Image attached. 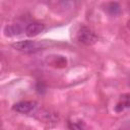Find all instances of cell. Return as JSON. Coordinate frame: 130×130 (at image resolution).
Masks as SVG:
<instances>
[{"mask_svg":"<svg viewBox=\"0 0 130 130\" xmlns=\"http://www.w3.org/2000/svg\"><path fill=\"white\" fill-rule=\"evenodd\" d=\"M50 45V42L48 41H30V40H26V41H21V42H17L12 44L11 46L20 52L23 53H35L41 50H44L46 47H48Z\"/></svg>","mask_w":130,"mask_h":130,"instance_id":"1","label":"cell"},{"mask_svg":"<svg viewBox=\"0 0 130 130\" xmlns=\"http://www.w3.org/2000/svg\"><path fill=\"white\" fill-rule=\"evenodd\" d=\"M76 40L80 44L90 46V45H93L94 43H96L98 36L89 27H87L85 25H81L76 32Z\"/></svg>","mask_w":130,"mask_h":130,"instance_id":"2","label":"cell"},{"mask_svg":"<svg viewBox=\"0 0 130 130\" xmlns=\"http://www.w3.org/2000/svg\"><path fill=\"white\" fill-rule=\"evenodd\" d=\"M37 106L36 101H21L13 105V110L21 113V114H27L31 112Z\"/></svg>","mask_w":130,"mask_h":130,"instance_id":"3","label":"cell"},{"mask_svg":"<svg viewBox=\"0 0 130 130\" xmlns=\"http://www.w3.org/2000/svg\"><path fill=\"white\" fill-rule=\"evenodd\" d=\"M45 29V24L41 22H30L25 26V34L28 37H36Z\"/></svg>","mask_w":130,"mask_h":130,"instance_id":"4","label":"cell"},{"mask_svg":"<svg viewBox=\"0 0 130 130\" xmlns=\"http://www.w3.org/2000/svg\"><path fill=\"white\" fill-rule=\"evenodd\" d=\"M22 31V28L19 24L17 23H12V24H7L4 29H3V32H4V36L5 37H15V36H18L20 35Z\"/></svg>","mask_w":130,"mask_h":130,"instance_id":"5","label":"cell"},{"mask_svg":"<svg viewBox=\"0 0 130 130\" xmlns=\"http://www.w3.org/2000/svg\"><path fill=\"white\" fill-rule=\"evenodd\" d=\"M127 108H129V94H123L120 101L115 106V111L117 113H120V112H123Z\"/></svg>","mask_w":130,"mask_h":130,"instance_id":"6","label":"cell"},{"mask_svg":"<svg viewBox=\"0 0 130 130\" xmlns=\"http://www.w3.org/2000/svg\"><path fill=\"white\" fill-rule=\"evenodd\" d=\"M106 11L111 16H117L121 13V6L117 2H110L106 6Z\"/></svg>","mask_w":130,"mask_h":130,"instance_id":"7","label":"cell"},{"mask_svg":"<svg viewBox=\"0 0 130 130\" xmlns=\"http://www.w3.org/2000/svg\"><path fill=\"white\" fill-rule=\"evenodd\" d=\"M68 127L70 130H86V125L82 120H69Z\"/></svg>","mask_w":130,"mask_h":130,"instance_id":"8","label":"cell"},{"mask_svg":"<svg viewBox=\"0 0 130 130\" xmlns=\"http://www.w3.org/2000/svg\"><path fill=\"white\" fill-rule=\"evenodd\" d=\"M1 66H2V56L0 55V70H1Z\"/></svg>","mask_w":130,"mask_h":130,"instance_id":"9","label":"cell"}]
</instances>
